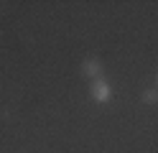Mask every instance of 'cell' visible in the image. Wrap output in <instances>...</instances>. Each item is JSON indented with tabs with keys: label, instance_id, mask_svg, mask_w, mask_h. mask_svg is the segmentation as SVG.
<instances>
[{
	"label": "cell",
	"instance_id": "2",
	"mask_svg": "<svg viewBox=\"0 0 158 153\" xmlns=\"http://www.w3.org/2000/svg\"><path fill=\"white\" fill-rule=\"evenodd\" d=\"M79 69H82V74H84V77H89V79H100L105 66H102V61L97 59V56H89V59H84V61H82V66H79Z\"/></svg>",
	"mask_w": 158,
	"mask_h": 153
},
{
	"label": "cell",
	"instance_id": "3",
	"mask_svg": "<svg viewBox=\"0 0 158 153\" xmlns=\"http://www.w3.org/2000/svg\"><path fill=\"white\" fill-rule=\"evenodd\" d=\"M143 102H145V105H156V102H158V89L153 87V89H145L143 92Z\"/></svg>",
	"mask_w": 158,
	"mask_h": 153
},
{
	"label": "cell",
	"instance_id": "1",
	"mask_svg": "<svg viewBox=\"0 0 158 153\" xmlns=\"http://www.w3.org/2000/svg\"><path fill=\"white\" fill-rule=\"evenodd\" d=\"M89 97L97 102V105H107V102L112 100V87H110V82L107 79H92V84H89Z\"/></svg>",
	"mask_w": 158,
	"mask_h": 153
},
{
	"label": "cell",
	"instance_id": "4",
	"mask_svg": "<svg viewBox=\"0 0 158 153\" xmlns=\"http://www.w3.org/2000/svg\"><path fill=\"white\" fill-rule=\"evenodd\" d=\"M156 84H158V74H156ZM156 89H158V87H156Z\"/></svg>",
	"mask_w": 158,
	"mask_h": 153
}]
</instances>
